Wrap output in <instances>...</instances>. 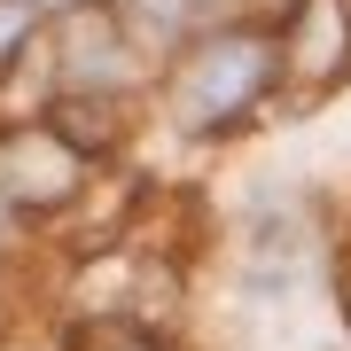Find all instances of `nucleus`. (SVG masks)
I'll use <instances>...</instances> for the list:
<instances>
[{"label":"nucleus","mask_w":351,"mask_h":351,"mask_svg":"<svg viewBox=\"0 0 351 351\" xmlns=\"http://www.w3.org/2000/svg\"><path fill=\"white\" fill-rule=\"evenodd\" d=\"M32 32H39V8H32V0H0V63H8Z\"/></svg>","instance_id":"obj_4"},{"label":"nucleus","mask_w":351,"mask_h":351,"mask_svg":"<svg viewBox=\"0 0 351 351\" xmlns=\"http://www.w3.org/2000/svg\"><path fill=\"white\" fill-rule=\"evenodd\" d=\"M32 8H78V0H32Z\"/></svg>","instance_id":"obj_5"},{"label":"nucleus","mask_w":351,"mask_h":351,"mask_svg":"<svg viewBox=\"0 0 351 351\" xmlns=\"http://www.w3.org/2000/svg\"><path fill=\"white\" fill-rule=\"evenodd\" d=\"M265 78H274V39L265 32H219V39H203L188 63H180L172 110H180V125H195V133L226 125V117H242L265 94Z\"/></svg>","instance_id":"obj_1"},{"label":"nucleus","mask_w":351,"mask_h":351,"mask_svg":"<svg viewBox=\"0 0 351 351\" xmlns=\"http://www.w3.org/2000/svg\"><path fill=\"white\" fill-rule=\"evenodd\" d=\"M289 55H297L304 71H336L343 63V8L336 0H313V8L289 24Z\"/></svg>","instance_id":"obj_3"},{"label":"nucleus","mask_w":351,"mask_h":351,"mask_svg":"<svg viewBox=\"0 0 351 351\" xmlns=\"http://www.w3.org/2000/svg\"><path fill=\"white\" fill-rule=\"evenodd\" d=\"M188 8H211V0H188Z\"/></svg>","instance_id":"obj_6"},{"label":"nucleus","mask_w":351,"mask_h":351,"mask_svg":"<svg viewBox=\"0 0 351 351\" xmlns=\"http://www.w3.org/2000/svg\"><path fill=\"white\" fill-rule=\"evenodd\" d=\"M71 180H78V156L55 133L0 141V195L8 203H55V195H71Z\"/></svg>","instance_id":"obj_2"}]
</instances>
